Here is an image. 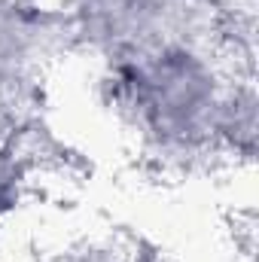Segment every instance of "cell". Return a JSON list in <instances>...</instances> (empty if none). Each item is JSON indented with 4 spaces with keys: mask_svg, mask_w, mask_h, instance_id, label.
<instances>
[{
    "mask_svg": "<svg viewBox=\"0 0 259 262\" xmlns=\"http://www.w3.org/2000/svg\"><path fill=\"white\" fill-rule=\"evenodd\" d=\"M104 64L107 101L146 156L186 165L220 146L217 131L232 79L201 40L159 43Z\"/></svg>",
    "mask_w": 259,
    "mask_h": 262,
    "instance_id": "obj_1",
    "label": "cell"
},
{
    "mask_svg": "<svg viewBox=\"0 0 259 262\" xmlns=\"http://www.w3.org/2000/svg\"><path fill=\"white\" fill-rule=\"evenodd\" d=\"M64 40L61 12H46L34 0H0V140L21 122L43 67Z\"/></svg>",
    "mask_w": 259,
    "mask_h": 262,
    "instance_id": "obj_2",
    "label": "cell"
},
{
    "mask_svg": "<svg viewBox=\"0 0 259 262\" xmlns=\"http://www.w3.org/2000/svg\"><path fill=\"white\" fill-rule=\"evenodd\" d=\"M28 177H31L28 159L15 149L12 137H3L0 140V226L21 207L28 192Z\"/></svg>",
    "mask_w": 259,
    "mask_h": 262,
    "instance_id": "obj_3",
    "label": "cell"
}]
</instances>
